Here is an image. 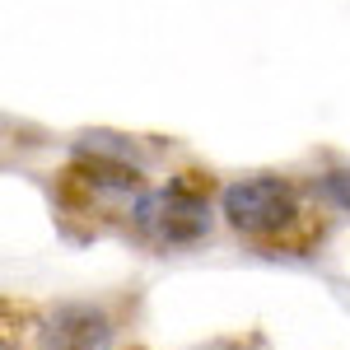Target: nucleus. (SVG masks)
<instances>
[{"label": "nucleus", "mask_w": 350, "mask_h": 350, "mask_svg": "<svg viewBox=\"0 0 350 350\" xmlns=\"http://www.w3.org/2000/svg\"><path fill=\"white\" fill-rule=\"evenodd\" d=\"M126 224H131L135 239H145L150 247H196V243L211 234L215 224V206L201 183H168V187H145L126 206Z\"/></svg>", "instance_id": "obj_2"}, {"label": "nucleus", "mask_w": 350, "mask_h": 350, "mask_svg": "<svg viewBox=\"0 0 350 350\" xmlns=\"http://www.w3.org/2000/svg\"><path fill=\"white\" fill-rule=\"evenodd\" d=\"M117 327L108 299H66L33 323V350H112Z\"/></svg>", "instance_id": "obj_3"}, {"label": "nucleus", "mask_w": 350, "mask_h": 350, "mask_svg": "<svg viewBox=\"0 0 350 350\" xmlns=\"http://www.w3.org/2000/svg\"><path fill=\"white\" fill-rule=\"evenodd\" d=\"M219 219L252 243H295L308 229L304 215V191L290 178L252 173L219 187Z\"/></svg>", "instance_id": "obj_1"}, {"label": "nucleus", "mask_w": 350, "mask_h": 350, "mask_svg": "<svg viewBox=\"0 0 350 350\" xmlns=\"http://www.w3.org/2000/svg\"><path fill=\"white\" fill-rule=\"evenodd\" d=\"M313 196L332 211L350 215V168H327L323 178H313Z\"/></svg>", "instance_id": "obj_4"}]
</instances>
